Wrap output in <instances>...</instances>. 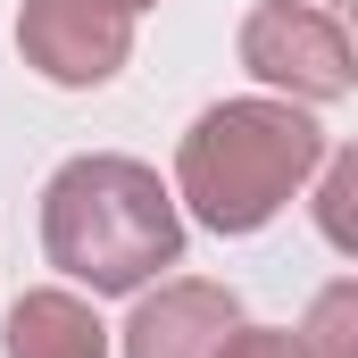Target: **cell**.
Returning a JSON list of instances; mask_svg holds the SVG:
<instances>
[{
  "mask_svg": "<svg viewBox=\"0 0 358 358\" xmlns=\"http://www.w3.org/2000/svg\"><path fill=\"white\" fill-rule=\"evenodd\" d=\"M350 200H358V150H342V159L325 167V242H334V250H358V234H350Z\"/></svg>",
  "mask_w": 358,
  "mask_h": 358,
  "instance_id": "cell-8",
  "label": "cell"
},
{
  "mask_svg": "<svg viewBox=\"0 0 358 358\" xmlns=\"http://www.w3.org/2000/svg\"><path fill=\"white\" fill-rule=\"evenodd\" d=\"M350 334H358V283H334V292L308 308L300 358H350Z\"/></svg>",
  "mask_w": 358,
  "mask_h": 358,
  "instance_id": "cell-7",
  "label": "cell"
},
{
  "mask_svg": "<svg viewBox=\"0 0 358 358\" xmlns=\"http://www.w3.org/2000/svg\"><path fill=\"white\" fill-rule=\"evenodd\" d=\"M242 67L292 100H350L358 84L350 34L334 25V8H308V0H259L242 17Z\"/></svg>",
  "mask_w": 358,
  "mask_h": 358,
  "instance_id": "cell-3",
  "label": "cell"
},
{
  "mask_svg": "<svg viewBox=\"0 0 358 358\" xmlns=\"http://www.w3.org/2000/svg\"><path fill=\"white\" fill-rule=\"evenodd\" d=\"M0 350L8 358H108V325L76 292H25L0 325Z\"/></svg>",
  "mask_w": 358,
  "mask_h": 358,
  "instance_id": "cell-6",
  "label": "cell"
},
{
  "mask_svg": "<svg viewBox=\"0 0 358 358\" xmlns=\"http://www.w3.org/2000/svg\"><path fill=\"white\" fill-rule=\"evenodd\" d=\"M217 358H300V334H275V325H234Z\"/></svg>",
  "mask_w": 358,
  "mask_h": 358,
  "instance_id": "cell-9",
  "label": "cell"
},
{
  "mask_svg": "<svg viewBox=\"0 0 358 358\" xmlns=\"http://www.w3.org/2000/svg\"><path fill=\"white\" fill-rule=\"evenodd\" d=\"M17 50L50 84L92 92L134 59V17L117 0H25L17 8Z\"/></svg>",
  "mask_w": 358,
  "mask_h": 358,
  "instance_id": "cell-4",
  "label": "cell"
},
{
  "mask_svg": "<svg viewBox=\"0 0 358 358\" xmlns=\"http://www.w3.org/2000/svg\"><path fill=\"white\" fill-rule=\"evenodd\" d=\"M117 8H125V17H134V8H159V0H117Z\"/></svg>",
  "mask_w": 358,
  "mask_h": 358,
  "instance_id": "cell-10",
  "label": "cell"
},
{
  "mask_svg": "<svg viewBox=\"0 0 358 358\" xmlns=\"http://www.w3.org/2000/svg\"><path fill=\"white\" fill-rule=\"evenodd\" d=\"M42 250L59 275H76L92 292H142L159 267L183 259L176 192L159 183V167L117 159V150L67 159L42 183Z\"/></svg>",
  "mask_w": 358,
  "mask_h": 358,
  "instance_id": "cell-1",
  "label": "cell"
},
{
  "mask_svg": "<svg viewBox=\"0 0 358 358\" xmlns=\"http://www.w3.org/2000/svg\"><path fill=\"white\" fill-rule=\"evenodd\" d=\"M325 167V125L300 100H217L176 150V200L208 234H259Z\"/></svg>",
  "mask_w": 358,
  "mask_h": 358,
  "instance_id": "cell-2",
  "label": "cell"
},
{
  "mask_svg": "<svg viewBox=\"0 0 358 358\" xmlns=\"http://www.w3.org/2000/svg\"><path fill=\"white\" fill-rule=\"evenodd\" d=\"M242 325V300L225 283H159L125 317V358H217V342Z\"/></svg>",
  "mask_w": 358,
  "mask_h": 358,
  "instance_id": "cell-5",
  "label": "cell"
}]
</instances>
